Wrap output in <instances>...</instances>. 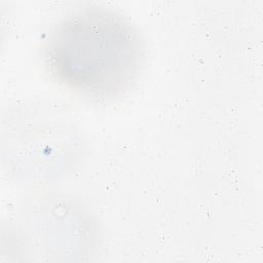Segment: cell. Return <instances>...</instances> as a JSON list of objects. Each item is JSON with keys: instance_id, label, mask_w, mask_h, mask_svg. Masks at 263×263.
Listing matches in <instances>:
<instances>
[{"instance_id": "1", "label": "cell", "mask_w": 263, "mask_h": 263, "mask_svg": "<svg viewBox=\"0 0 263 263\" xmlns=\"http://www.w3.org/2000/svg\"><path fill=\"white\" fill-rule=\"evenodd\" d=\"M50 76L66 89L97 103L128 92L144 65L145 46L122 14L90 6L58 23L44 49Z\"/></svg>"}]
</instances>
